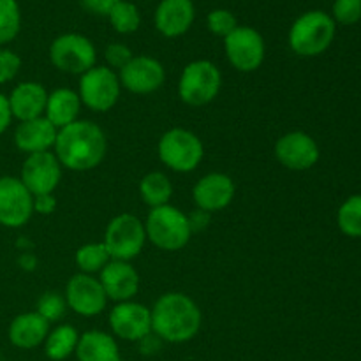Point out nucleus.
I'll list each match as a JSON object with an SVG mask.
<instances>
[{"label": "nucleus", "instance_id": "f257e3e1", "mask_svg": "<svg viewBox=\"0 0 361 361\" xmlns=\"http://www.w3.org/2000/svg\"><path fill=\"white\" fill-rule=\"evenodd\" d=\"M108 140L97 123L90 120H76L59 129L53 154L62 168L69 171H90L106 157Z\"/></svg>", "mask_w": 361, "mask_h": 361}, {"label": "nucleus", "instance_id": "f03ea898", "mask_svg": "<svg viewBox=\"0 0 361 361\" xmlns=\"http://www.w3.org/2000/svg\"><path fill=\"white\" fill-rule=\"evenodd\" d=\"M152 331L169 344L192 341L201 328V310L183 293H166L150 309Z\"/></svg>", "mask_w": 361, "mask_h": 361}, {"label": "nucleus", "instance_id": "7ed1b4c3", "mask_svg": "<svg viewBox=\"0 0 361 361\" xmlns=\"http://www.w3.org/2000/svg\"><path fill=\"white\" fill-rule=\"evenodd\" d=\"M334 18L324 11H309L295 20L289 30V46L300 56H317L326 51L335 39Z\"/></svg>", "mask_w": 361, "mask_h": 361}, {"label": "nucleus", "instance_id": "20e7f679", "mask_svg": "<svg viewBox=\"0 0 361 361\" xmlns=\"http://www.w3.org/2000/svg\"><path fill=\"white\" fill-rule=\"evenodd\" d=\"M147 240H150L157 249L180 250L189 243L192 236V224L190 219L173 204L150 208L147 221H145Z\"/></svg>", "mask_w": 361, "mask_h": 361}, {"label": "nucleus", "instance_id": "39448f33", "mask_svg": "<svg viewBox=\"0 0 361 361\" xmlns=\"http://www.w3.org/2000/svg\"><path fill=\"white\" fill-rule=\"evenodd\" d=\"M157 154L162 164L171 171L190 173L203 161L204 147L196 134L182 127H175L161 136Z\"/></svg>", "mask_w": 361, "mask_h": 361}, {"label": "nucleus", "instance_id": "423d86ee", "mask_svg": "<svg viewBox=\"0 0 361 361\" xmlns=\"http://www.w3.org/2000/svg\"><path fill=\"white\" fill-rule=\"evenodd\" d=\"M222 88L221 69L210 60H194L187 63L178 81V95L185 104H210Z\"/></svg>", "mask_w": 361, "mask_h": 361}, {"label": "nucleus", "instance_id": "0eeeda50", "mask_svg": "<svg viewBox=\"0 0 361 361\" xmlns=\"http://www.w3.org/2000/svg\"><path fill=\"white\" fill-rule=\"evenodd\" d=\"M147 242L145 222L133 214H120L106 226L102 243L108 249L111 259L130 261L137 257Z\"/></svg>", "mask_w": 361, "mask_h": 361}, {"label": "nucleus", "instance_id": "6e6552de", "mask_svg": "<svg viewBox=\"0 0 361 361\" xmlns=\"http://www.w3.org/2000/svg\"><path fill=\"white\" fill-rule=\"evenodd\" d=\"M122 85L118 74L106 66H94L90 71L81 74L78 95L81 104L97 113L109 111L118 102Z\"/></svg>", "mask_w": 361, "mask_h": 361}, {"label": "nucleus", "instance_id": "1a4fd4ad", "mask_svg": "<svg viewBox=\"0 0 361 361\" xmlns=\"http://www.w3.org/2000/svg\"><path fill=\"white\" fill-rule=\"evenodd\" d=\"M95 46L81 34H62L49 46V60L62 73L85 74L95 66Z\"/></svg>", "mask_w": 361, "mask_h": 361}, {"label": "nucleus", "instance_id": "9d476101", "mask_svg": "<svg viewBox=\"0 0 361 361\" xmlns=\"http://www.w3.org/2000/svg\"><path fill=\"white\" fill-rule=\"evenodd\" d=\"M226 56L229 63L240 73H254L264 62V39L256 28L236 27L228 37L224 39Z\"/></svg>", "mask_w": 361, "mask_h": 361}, {"label": "nucleus", "instance_id": "9b49d317", "mask_svg": "<svg viewBox=\"0 0 361 361\" xmlns=\"http://www.w3.org/2000/svg\"><path fill=\"white\" fill-rule=\"evenodd\" d=\"M20 180L34 197L53 194L62 180V164L51 150L32 154L21 166Z\"/></svg>", "mask_w": 361, "mask_h": 361}, {"label": "nucleus", "instance_id": "f8f14e48", "mask_svg": "<svg viewBox=\"0 0 361 361\" xmlns=\"http://www.w3.org/2000/svg\"><path fill=\"white\" fill-rule=\"evenodd\" d=\"M34 214V196L20 178H0V224L6 228H21Z\"/></svg>", "mask_w": 361, "mask_h": 361}, {"label": "nucleus", "instance_id": "ddd939ff", "mask_svg": "<svg viewBox=\"0 0 361 361\" xmlns=\"http://www.w3.org/2000/svg\"><path fill=\"white\" fill-rule=\"evenodd\" d=\"M63 298L73 312L83 317L99 316L101 312H104L106 305H108V296H106L99 279L87 274H76L74 277H71Z\"/></svg>", "mask_w": 361, "mask_h": 361}, {"label": "nucleus", "instance_id": "4468645a", "mask_svg": "<svg viewBox=\"0 0 361 361\" xmlns=\"http://www.w3.org/2000/svg\"><path fill=\"white\" fill-rule=\"evenodd\" d=\"M109 326L122 341H145L152 334V312L143 303L120 302L109 312Z\"/></svg>", "mask_w": 361, "mask_h": 361}, {"label": "nucleus", "instance_id": "2eb2a0df", "mask_svg": "<svg viewBox=\"0 0 361 361\" xmlns=\"http://www.w3.org/2000/svg\"><path fill=\"white\" fill-rule=\"evenodd\" d=\"M319 147L316 140L302 130L284 134L275 143V157L291 171H307L319 161Z\"/></svg>", "mask_w": 361, "mask_h": 361}, {"label": "nucleus", "instance_id": "dca6fc26", "mask_svg": "<svg viewBox=\"0 0 361 361\" xmlns=\"http://www.w3.org/2000/svg\"><path fill=\"white\" fill-rule=\"evenodd\" d=\"M118 80L120 85L133 94H154L164 85L166 69L157 59L137 55L133 56V60L118 71Z\"/></svg>", "mask_w": 361, "mask_h": 361}, {"label": "nucleus", "instance_id": "f3484780", "mask_svg": "<svg viewBox=\"0 0 361 361\" xmlns=\"http://www.w3.org/2000/svg\"><path fill=\"white\" fill-rule=\"evenodd\" d=\"M236 185L233 178L224 173H208L197 180L192 189V200L204 214L221 212L235 200Z\"/></svg>", "mask_w": 361, "mask_h": 361}, {"label": "nucleus", "instance_id": "a211bd4d", "mask_svg": "<svg viewBox=\"0 0 361 361\" xmlns=\"http://www.w3.org/2000/svg\"><path fill=\"white\" fill-rule=\"evenodd\" d=\"M99 282L108 300L116 303L129 302L140 291V274L130 261L111 259L99 274Z\"/></svg>", "mask_w": 361, "mask_h": 361}, {"label": "nucleus", "instance_id": "6ab92c4d", "mask_svg": "<svg viewBox=\"0 0 361 361\" xmlns=\"http://www.w3.org/2000/svg\"><path fill=\"white\" fill-rule=\"evenodd\" d=\"M196 7L192 0H161L155 9V27L164 37H180L192 27Z\"/></svg>", "mask_w": 361, "mask_h": 361}, {"label": "nucleus", "instance_id": "aec40b11", "mask_svg": "<svg viewBox=\"0 0 361 361\" xmlns=\"http://www.w3.org/2000/svg\"><path fill=\"white\" fill-rule=\"evenodd\" d=\"M56 134H59V129L46 116H41V118L20 122V126L14 130V143L18 150L28 155L49 152L55 147Z\"/></svg>", "mask_w": 361, "mask_h": 361}, {"label": "nucleus", "instance_id": "412c9836", "mask_svg": "<svg viewBox=\"0 0 361 361\" xmlns=\"http://www.w3.org/2000/svg\"><path fill=\"white\" fill-rule=\"evenodd\" d=\"M7 99H9L13 118L27 122V120L44 116L48 92L37 81H25V83L16 85Z\"/></svg>", "mask_w": 361, "mask_h": 361}, {"label": "nucleus", "instance_id": "4be33fe9", "mask_svg": "<svg viewBox=\"0 0 361 361\" xmlns=\"http://www.w3.org/2000/svg\"><path fill=\"white\" fill-rule=\"evenodd\" d=\"M49 334V323L37 312L20 314L9 326V341L18 349H35L44 344Z\"/></svg>", "mask_w": 361, "mask_h": 361}, {"label": "nucleus", "instance_id": "5701e85b", "mask_svg": "<svg viewBox=\"0 0 361 361\" xmlns=\"http://www.w3.org/2000/svg\"><path fill=\"white\" fill-rule=\"evenodd\" d=\"M81 106L83 104H81L78 92L71 90V88H56L48 94L44 116L56 129H62V127L80 120L78 116H80Z\"/></svg>", "mask_w": 361, "mask_h": 361}, {"label": "nucleus", "instance_id": "b1692460", "mask_svg": "<svg viewBox=\"0 0 361 361\" xmlns=\"http://www.w3.org/2000/svg\"><path fill=\"white\" fill-rule=\"evenodd\" d=\"M78 361H118V344L109 334L101 330H90L80 335L76 348Z\"/></svg>", "mask_w": 361, "mask_h": 361}, {"label": "nucleus", "instance_id": "393cba45", "mask_svg": "<svg viewBox=\"0 0 361 361\" xmlns=\"http://www.w3.org/2000/svg\"><path fill=\"white\" fill-rule=\"evenodd\" d=\"M80 334L71 324H60V326L49 330L44 341V353L51 361H63L76 353Z\"/></svg>", "mask_w": 361, "mask_h": 361}, {"label": "nucleus", "instance_id": "a878e982", "mask_svg": "<svg viewBox=\"0 0 361 361\" xmlns=\"http://www.w3.org/2000/svg\"><path fill=\"white\" fill-rule=\"evenodd\" d=\"M140 194L141 200L150 208L164 207L169 204V200L173 196L171 180L161 171H152L145 175L140 182Z\"/></svg>", "mask_w": 361, "mask_h": 361}, {"label": "nucleus", "instance_id": "bb28decb", "mask_svg": "<svg viewBox=\"0 0 361 361\" xmlns=\"http://www.w3.org/2000/svg\"><path fill=\"white\" fill-rule=\"evenodd\" d=\"M74 261H76V267L80 268V274L94 275L101 274L102 268L111 261V256L102 242L85 243L76 250Z\"/></svg>", "mask_w": 361, "mask_h": 361}, {"label": "nucleus", "instance_id": "cd10ccee", "mask_svg": "<svg viewBox=\"0 0 361 361\" xmlns=\"http://www.w3.org/2000/svg\"><path fill=\"white\" fill-rule=\"evenodd\" d=\"M337 222L341 231L349 238H361V194L351 196L338 208Z\"/></svg>", "mask_w": 361, "mask_h": 361}, {"label": "nucleus", "instance_id": "c85d7f7f", "mask_svg": "<svg viewBox=\"0 0 361 361\" xmlns=\"http://www.w3.org/2000/svg\"><path fill=\"white\" fill-rule=\"evenodd\" d=\"M109 23L118 34H134L141 25V14L133 2L120 0L108 14Z\"/></svg>", "mask_w": 361, "mask_h": 361}, {"label": "nucleus", "instance_id": "c756f323", "mask_svg": "<svg viewBox=\"0 0 361 361\" xmlns=\"http://www.w3.org/2000/svg\"><path fill=\"white\" fill-rule=\"evenodd\" d=\"M20 27L21 13L16 0H0V44L14 41Z\"/></svg>", "mask_w": 361, "mask_h": 361}, {"label": "nucleus", "instance_id": "7c9ffc66", "mask_svg": "<svg viewBox=\"0 0 361 361\" xmlns=\"http://www.w3.org/2000/svg\"><path fill=\"white\" fill-rule=\"evenodd\" d=\"M67 310V302L62 295L59 293L48 291L39 298L37 302V310L35 312L41 317H44L48 323H56L63 317Z\"/></svg>", "mask_w": 361, "mask_h": 361}, {"label": "nucleus", "instance_id": "2f4dec72", "mask_svg": "<svg viewBox=\"0 0 361 361\" xmlns=\"http://www.w3.org/2000/svg\"><path fill=\"white\" fill-rule=\"evenodd\" d=\"M208 30L214 35H219V37H228L236 27H238V21H236V16L228 9H215L208 14L207 18Z\"/></svg>", "mask_w": 361, "mask_h": 361}, {"label": "nucleus", "instance_id": "473e14b6", "mask_svg": "<svg viewBox=\"0 0 361 361\" xmlns=\"http://www.w3.org/2000/svg\"><path fill=\"white\" fill-rule=\"evenodd\" d=\"M334 21L341 25H355L361 20V0H335Z\"/></svg>", "mask_w": 361, "mask_h": 361}, {"label": "nucleus", "instance_id": "72a5a7b5", "mask_svg": "<svg viewBox=\"0 0 361 361\" xmlns=\"http://www.w3.org/2000/svg\"><path fill=\"white\" fill-rule=\"evenodd\" d=\"M133 56L129 46L122 44V42H111L104 49V59L111 69H123L133 60Z\"/></svg>", "mask_w": 361, "mask_h": 361}, {"label": "nucleus", "instance_id": "f704fd0d", "mask_svg": "<svg viewBox=\"0 0 361 361\" xmlns=\"http://www.w3.org/2000/svg\"><path fill=\"white\" fill-rule=\"evenodd\" d=\"M21 59L11 49H0V83L14 80L20 73Z\"/></svg>", "mask_w": 361, "mask_h": 361}, {"label": "nucleus", "instance_id": "c9c22d12", "mask_svg": "<svg viewBox=\"0 0 361 361\" xmlns=\"http://www.w3.org/2000/svg\"><path fill=\"white\" fill-rule=\"evenodd\" d=\"M118 2L120 0H81L85 9L92 14H97V16H108Z\"/></svg>", "mask_w": 361, "mask_h": 361}, {"label": "nucleus", "instance_id": "e433bc0d", "mask_svg": "<svg viewBox=\"0 0 361 361\" xmlns=\"http://www.w3.org/2000/svg\"><path fill=\"white\" fill-rule=\"evenodd\" d=\"M11 120H13V113H11L9 99L4 94H0V134H4L9 129Z\"/></svg>", "mask_w": 361, "mask_h": 361}, {"label": "nucleus", "instance_id": "4c0bfd02", "mask_svg": "<svg viewBox=\"0 0 361 361\" xmlns=\"http://www.w3.org/2000/svg\"><path fill=\"white\" fill-rule=\"evenodd\" d=\"M55 208V197L51 194H46V196L34 197V212H41V214H49Z\"/></svg>", "mask_w": 361, "mask_h": 361}, {"label": "nucleus", "instance_id": "58836bf2", "mask_svg": "<svg viewBox=\"0 0 361 361\" xmlns=\"http://www.w3.org/2000/svg\"><path fill=\"white\" fill-rule=\"evenodd\" d=\"M118 361H126V360H118Z\"/></svg>", "mask_w": 361, "mask_h": 361}]
</instances>
